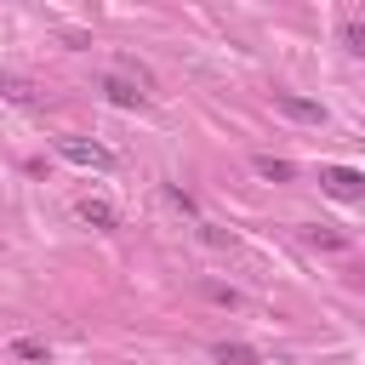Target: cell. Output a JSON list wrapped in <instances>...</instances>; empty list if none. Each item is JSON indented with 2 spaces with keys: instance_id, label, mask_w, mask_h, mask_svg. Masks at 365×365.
<instances>
[{
  "instance_id": "7a4b0ae2",
  "label": "cell",
  "mask_w": 365,
  "mask_h": 365,
  "mask_svg": "<svg viewBox=\"0 0 365 365\" xmlns=\"http://www.w3.org/2000/svg\"><path fill=\"white\" fill-rule=\"evenodd\" d=\"M57 154H63V160H74V165H97V171H108V165H114V154H108L103 143H86V137H57Z\"/></svg>"
},
{
  "instance_id": "3957f363",
  "label": "cell",
  "mask_w": 365,
  "mask_h": 365,
  "mask_svg": "<svg viewBox=\"0 0 365 365\" xmlns=\"http://www.w3.org/2000/svg\"><path fill=\"white\" fill-rule=\"evenodd\" d=\"M274 108H279V114H291V120H308V125H319V120H325V108H319L314 97H297V91H274Z\"/></svg>"
},
{
  "instance_id": "9c48e42d",
  "label": "cell",
  "mask_w": 365,
  "mask_h": 365,
  "mask_svg": "<svg viewBox=\"0 0 365 365\" xmlns=\"http://www.w3.org/2000/svg\"><path fill=\"white\" fill-rule=\"evenodd\" d=\"M342 46H348L354 57H365V23H359V17H348V23H342Z\"/></svg>"
},
{
  "instance_id": "ba28073f",
  "label": "cell",
  "mask_w": 365,
  "mask_h": 365,
  "mask_svg": "<svg viewBox=\"0 0 365 365\" xmlns=\"http://www.w3.org/2000/svg\"><path fill=\"white\" fill-rule=\"evenodd\" d=\"M302 240H308V245H319V251H342V245H348V240H342V234H331V228H302Z\"/></svg>"
},
{
  "instance_id": "52a82bcc",
  "label": "cell",
  "mask_w": 365,
  "mask_h": 365,
  "mask_svg": "<svg viewBox=\"0 0 365 365\" xmlns=\"http://www.w3.org/2000/svg\"><path fill=\"white\" fill-rule=\"evenodd\" d=\"M211 354H217L222 365H257V348H245V342H217Z\"/></svg>"
},
{
  "instance_id": "277c9868",
  "label": "cell",
  "mask_w": 365,
  "mask_h": 365,
  "mask_svg": "<svg viewBox=\"0 0 365 365\" xmlns=\"http://www.w3.org/2000/svg\"><path fill=\"white\" fill-rule=\"evenodd\" d=\"M74 211H80V222H91V228H114V222H120V211H114L103 194H86Z\"/></svg>"
},
{
  "instance_id": "5b68a950",
  "label": "cell",
  "mask_w": 365,
  "mask_h": 365,
  "mask_svg": "<svg viewBox=\"0 0 365 365\" xmlns=\"http://www.w3.org/2000/svg\"><path fill=\"white\" fill-rule=\"evenodd\" d=\"M103 91H108V103H120V108H137V103L148 97V91H137L125 74H108V80H103Z\"/></svg>"
},
{
  "instance_id": "30bf717a",
  "label": "cell",
  "mask_w": 365,
  "mask_h": 365,
  "mask_svg": "<svg viewBox=\"0 0 365 365\" xmlns=\"http://www.w3.org/2000/svg\"><path fill=\"white\" fill-rule=\"evenodd\" d=\"M11 354H17V359H46V342H34V336H17V342H11Z\"/></svg>"
},
{
  "instance_id": "8992f818",
  "label": "cell",
  "mask_w": 365,
  "mask_h": 365,
  "mask_svg": "<svg viewBox=\"0 0 365 365\" xmlns=\"http://www.w3.org/2000/svg\"><path fill=\"white\" fill-rule=\"evenodd\" d=\"M251 165H257V177H268V182H291V177H297V165L279 160V154H257Z\"/></svg>"
},
{
  "instance_id": "6da1fadb",
  "label": "cell",
  "mask_w": 365,
  "mask_h": 365,
  "mask_svg": "<svg viewBox=\"0 0 365 365\" xmlns=\"http://www.w3.org/2000/svg\"><path fill=\"white\" fill-rule=\"evenodd\" d=\"M319 188L331 200H365V171H354V165H319Z\"/></svg>"
}]
</instances>
